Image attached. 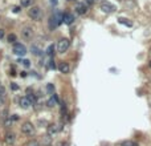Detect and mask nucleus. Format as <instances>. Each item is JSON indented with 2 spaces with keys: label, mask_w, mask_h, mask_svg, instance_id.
Segmentation results:
<instances>
[{
  "label": "nucleus",
  "mask_w": 151,
  "mask_h": 146,
  "mask_svg": "<svg viewBox=\"0 0 151 146\" xmlns=\"http://www.w3.org/2000/svg\"><path fill=\"white\" fill-rule=\"evenodd\" d=\"M63 16H64L63 12H61V11H57L56 13L53 15V16L51 17V20H49V27H51V29L57 28V27L60 25L61 23H63Z\"/></svg>",
  "instance_id": "nucleus-1"
},
{
  "label": "nucleus",
  "mask_w": 151,
  "mask_h": 146,
  "mask_svg": "<svg viewBox=\"0 0 151 146\" xmlns=\"http://www.w3.org/2000/svg\"><path fill=\"white\" fill-rule=\"evenodd\" d=\"M28 15L32 20L39 21V20H41V17H43V11H41L40 7L33 6V7H31V9L28 11Z\"/></svg>",
  "instance_id": "nucleus-2"
},
{
  "label": "nucleus",
  "mask_w": 151,
  "mask_h": 146,
  "mask_svg": "<svg viewBox=\"0 0 151 146\" xmlns=\"http://www.w3.org/2000/svg\"><path fill=\"white\" fill-rule=\"evenodd\" d=\"M69 40L68 39H61V40H58L57 41V44L54 45V48L57 49V52L58 53H65L66 51H68V48H69Z\"/></svg>",
  "instance_id": "nucleus-3"
},
{
  "label": "nucleus",
  "mask_w": 151,
  "mask_h": 146,
  "mask_svg": "<svg viewBox=\"0 0 151 146\" xmlns=\"http://www.w3.org/2000/svg\"><path fill=\"white\" fill-rule=\"evenodd\" d=\"M21 133L25 135H32L34 133V126L32 122H24L23 125H21Z\"/></svg>",
  "instance_id": "nucleus-4"
},
{
  "label": "nucleus",
  "mask_w": 151,
  "mask_h": 146,
  "mask_svg": "<svg viewBox=\"0 0 151 146\" xmlns=\"http://www.w3.org/2000/svg\"><path fill=\"white\" fill-rule=\"evenodd\" d=\"M100 9L102 12H105V13H113V12H115V9H117V8H115V6L107 3V1H101Z\"/></svg>",
  "instance_id": "nucleus-5"
},
{
  "label": "nucleus",
  "mask_w": 151,
  "mask_h": 146,
  "mask_svg": "<svg viewBox=\"0 0 151 146\" xmlns=\"http://www.w3.org/2000/svg\"><path fill=\"white\" fill-rule=\"evenodd\" d=\"M21 37H23L24 40H31V39L33 37V28L29 25L23 27V29H21Z\"/></svg>",
  "instance_id": "nucleus-6"
},
{
  "label": "nucleus",
  "mask_w": 151,
  "mask_h": 146,
  "mask_svg": "<svg viewBox=\"0 0 151 146\" xmlns=\"http://www.w3.org/2000/svg\"><path fill=\"white\" fill-rule=\"evenodd\" d=\"M13 53L16 54V56H24V54L27 53V48L25 45H23V44L20 43H15L13 44Z\"/></svg>",
  "instance_id": "nucleus-7"
},
{
  "label": "nucleus",
  "mask_w": 151,
  "mask_h": 146,
  "mask_svg": "<svg viewBox=\"0 0 151 146\" xmlns=\"http://www.w3.org/2000/svg\"><path fill=\"white\" fill-rule=\"evenodd\" d=\"M57 68L61 73H64V75H68L69 72H70V65H69V63H66V61H61L57 65Z\"/></svg>",
  "instance_id": "nucleus-8"
},
{
  "label": "nucleus",
  "mask_w": 151,
  "mask_h": 146,
  "mask_svg": "<svg viewBox=\"0 0 151 146\" xmlns=\"http://www.w3.org/2000/svg\"><path fill=\"white\" fill-rule=\"evenodd\" d=\"M63 129L61 128V125H56V123H51V125H48V134L49 135H54V134H57L60 130Z\"/></svg>",
  "instance_id": "nucleus-9"
},
{
  "label": "nucleus",
  "mask_w": 151,
  "mask_h": 146,
  "mask_svg": "<svg viewBox=\"0 0 151 146\" xmlns=\"http://www.w3.org/2000/svg\"><path fill=\"white\" fill-rule=\"evenodd\" d=\"M4 141H6L7 145H13L15 141H16V135L13 134V133H6V135H4Z\"/></svg>",
  "instance_id": "nucleus-10"
},
{
  "label": "nucleus",
  "mask_w": 151,
  "mask_h": 146,
  "mask_svg": "<svg viewBox=\"0 0 151 146\" xmlns=\"http://www.w3.org/2000/svg\"><path fill=\"white\" fill-rule=\"evenodd\" d=\"M58 102H60V100H58L57 95H52L51 98H49V100L46 101V105H48L49 108H53V106H56Z\"/></svg>",
  "instance_id": "nucleus-11"
},
{
  "label": "nucleus",
  "mask_w": 151,
  "mask_h": 146,
  "mask_svg": "<svg viewBox=\"0 0 151 146\" xmlns=\"http://www.w3.org/2000/svg\"><path fill=\"white\" fill-rule=\"evenodd\" d=\"M19 105H20L23 109H29L32 104H31V101H29L28 98H27V96H25V97H21L20 98V101H19Z\"/></svg>",
  "instance_id": "nucleus-12"
},
{
  "label": "nucleus",
  "mask_w": 151,
  "mask_h": 146,
  "mask_svg": "<svg viewBox=\"0 0 151 146\" xmlns=\"http://www.w3.org/2000/svg\"><path fill=\"white\" fill-rule=\"evenodd\" d=\"M88 8H89V7L85 6L84 3H80V4H77V6H76V11H77L78 15H85L86 12H88Z\"/></svg>",
  "instance_id": "nucleus-13"
},
{
  "label": "nucleus",
  "mask_w": 151,
  "mask_h": 146,
  "mask_svg": "<svg viewBox=\"0 0 151 146\" xmlns=\"http://www.w3.org/2000/svg\"><path fill=\"white\" fill-rule=\"evenodd\" d=\"M74 21V16L72 13H64V16H63V23H65V24H72Z\"/></svg>",
  "instance_id": "nucleus-14"
},
{
  "label": "nucleus",
  "mask_w": 151,
  "mask_h": 146,
  "mask_svg": "<svg viewBox=\"0 0 151 146\" xmlns=\"http://www.w3.org/2000/svg\"><path fill=\"white\" fill-rule=\"evenodd\" d=\"M21 7H25V8H29L33 4V0H20Z\"/></svg>",
  "instance_id": "nucleus-15"
},
{
  "label": "nucleus",
  "mask_w": 151,
  "mask_h": 146,
  "mask_svg": "<svg viewBox=\"0 0 151 146\" xmlns=\"http://www.w3.org/2000/svg\"><path fill=\"white\" fill-rule=\"evenodd\" d=\"M118 21H119V24H125V25H127V27H133V23H131V21H129L127 19H125V17H119V19H118Z\"/></svg>",
  "instance_id": "nucleus-16"
},
{
  "label": "nucleus",
  "mask_w": 151,
  "mask_h": 146,
  "mask_svg": "<svg viewBox=\"0 0 151 146\" xmlns=\"http://www.w3.org/2000/svg\"><path fill=\"white\" fill-rule=\"evenodd\" d=\"M121 146H139V145H138V142H135V141H123V142L121 143Z\"/></svg>",
  "instance_id": "nucleus-17"
},
{
  "label": "nucleus",
  "mask_w": 151,
  "mask_h": 146,
  "mask_svg": "<svg viewBox=\"0 0 151 146\" xmlns=\"http://www.w3.org/2000/svg\"><path fill=\"white\" fill-rule=\"evenodd\" d=\"M43 143H44V145H51V143H52V135H49V134L44 135Z\"/></svg>",
  "instance_id": "nucleus-18"
},
{
  "label": "nucleus",
  "mask_w": 151,
  "mask_h": 146,
  "mask_svg": "<svg viewBox=\"0 0 151 146\" xmlns=\"http://www.w3.org/2000/svg\"><path fill=\"white\" fill-rule=\"evenodd\" d=\"M46 92H48V95H54V86H53V84H48L46 85Z\"/></svg>",
  "instance_id": "nucleus-19"
},
{
  "label": "nucleus",
  "mask_w": 151,
  "mask_h": 146,
  "mask_svg": "<svg viewBox=\"0 0 151 146\" xmlns=\"http://www.w3.org/2000/svg\"><path fill=\"white\" fill-rule=\"evenodd\" d=\"M19 63L23 64V65L27 66V68H29V66H31V61L27 60V59H20V60H19Z\"/></svg>",
  "instance_id": "nucleus-20"
},
{
  "label": "nucleus",
  "mask_w": 151,
  "mask_h": 146,
  "mask_svg": "<svg viewBox=\"0 0 151 146\" xmlns=\"http://www.w3.org/2000/svg\"><path fill=\"white\" fill-rule=\"evenodd\" d=\"M7 40H8V43H13L15 44V41H16V35L9 33L8 36H7Z\"/></svg>",
  "instance_id": "nucleus-21"
},
{
  "label": "nucleus",
  "mask_w": 151,
  "mask_h": 146,
  "mask_svg": "<svg viewBox=\"0 0 151 146\" xmlns=\"http://www.w3.org/2000/svg\"><path fill=\"white\" fill-rule=\"evenodd\" d=\"M25 146H41V145H40V142H39V141L32 140V141H28Z\"/></svg>",
  "instance_id": "nucleus-22"
},
{
  "label": "nucleus",
  "mask_w": 151,
  "mask_h": 146,
  "mask_svg": "<svg viewBox=\"0 0 151 146\" xmlns=\"http://www.w3.org/2000/svg\"><path fill=\"white\" fill-rule=\"evenodd\" d=\"M27 98H28L29 101H31V104H33V102H36V96L33 95V93H31L29 92L28 95H27Z\"/></svg>",
  "instance_id": "nucleus-23"
},
{
  "label": "nucleus",
  "mask_w": 151,
  "mask_h": 146,
  "mask_svg": "<svg viewBox=\"0 0 151 146\" xmlns=\"http://www.w3.org/2000/svg\"><path fill=\"white\" fill-rule=\"evenodd\" d=\"M32 53H33L34 56H41V51H40V48H36V47H32Z\"/></svg>",
  "instance_id": "nucleus-24"
},
{
  "label": "nucleus",
  "mask_w": 151,
  "mask_h": 146,
  "mask_svg": "<svg viewBox=\"0 0 151 146\" xmlns=\"http://www.w3.org/2000/svg\"><path fill=\"white\" fill-rule=\"evenodd\" d=\"M54 53V45L52 44V45H49V48L46 49V54H49V56H53Z\"/></svg>",
  "instance_id": "nucleus-25"
},
{
  "label": "nucleus",
  "mask_w": 151,
  "mask_h": 146,
  "mask_svg": "<svg viewBox=\"0 0 151 146\" xmlns=\"http://www.w3.org/2000/svg\"><path fill=\"white\" fill-rule=\"evenodd\" d=\"M0 98H6V88L0 85Z\"/></svg>",
  "instance_id": "nucleus-26"
},
{
  "label": "nucleus",
  "mask_w": 151,
  "mask_h": 146,
  "mask_svg": "<svg viewBox=\"0 0 151 146\" xmlns=\"http://www.w3.org/2000/svg\"><path fill=\"white\" fill-rule=\"evenodd\" d=\"M61 112H63V116H66V104L61 102Z\"/></svg>",
  "instance_id": "nucleus-27"
},
{
  "label": "nucleus",
  "mask_w": 151,
  "mask_h": 146,
  "mask_svg": "<svg viewBox=\"0 0 151 146\" xmlns=\"http://www.w3.org/2000/svg\"><path fill=\"white\" fill-rule=\"evenodd\" d=\"M11 88H12V90H17V89H19V85H16V83H12Z\"/></svg>",
  "instance_id": "nucleus-28"
},
{
  "label": "nucleus",
  "mask_w": 151,
  "mask_h": 146,
  "mask_svg": "<svg viewBox=\"0 0 151 146\" xmlns=\"http://www.w3.org/2000/svg\"><path fill=\"white\" fill-rule=\"evenodd\" d=\"M93 1L94 0H85V1H84V4H85V6H91V4H93Z\"/></svg>",
  "instance_id": "nucleus-29"
},
{
  "label": "nucleus",
  "mask_w": 151,
  "mask_h": 146,
  "mask_svg": "<svg viewBox=\"0 0 151 146\" xmlns=\"http://www.w3.org/2000/svg\"><path fill=\"white\" fill-rule=\"evenodd\" d=\"M58 146H69V143L66 142V141H64V142H60V143H58Z\"/></svg>",
  "instance_id": "nucleus-30"
},
{
  "label": "nucleus",
  "mask_w": 151,
  "mask_h": 146,
  "mask_svg": "<svg viewBox=\"0 0 151 146\" xmlns=\"http://www.w3.org/2000/svg\"><path fill=\"white\" fill-rule=\"evenodd\" d=\"M13 12H15V13L20 12V7H15V8H13Z\"/></svg>",
  "instance_id": "nucleus-31"
},
{
  "label": "nucleus",
  "mask_w": 151,
  "mask_h": 146,
  "mask_svg": "<svg viewBox=\"0 0 151 146\" xmlns=\"http://www.w3.org/2000/svg\"><path fill=\"white\" fill-rule=\"evenodd\" d=\"M4 101H6V98H0V108L4 105Z\"/></svg>",
  "instance_id": "nucleus-32"
},
{
  "label": "nucleus",
  "mask_w": 151,
  "mask_h": 146,
  "mask_svg": "<svg viewBox=\"0 0 151 146\" xmlns=\"http://www.w3.org/2000/svg\"><path fill=\"white\" fill-rule=\"evenodd\" d=\"M4 37V31L3 29H0V39H3Z\"/></svg>",
  "instance_id": "nucleus-33"
},
{
  "label": "nucleus",
  "mask_w": 151,
  "mask_h": 146,
  "mask_svg": "<svg viewBox=\"0 0 151 146\" xmlns=\"http://www.w3.org/2000/svg\"><path fill=\"white\" fill-rule=\"evenodd\" d=\"M148 65H150V68H151V61H150V64H148Z\"/></svg>",
  "instance_id": "nucleus-34"
}]
</instances>
